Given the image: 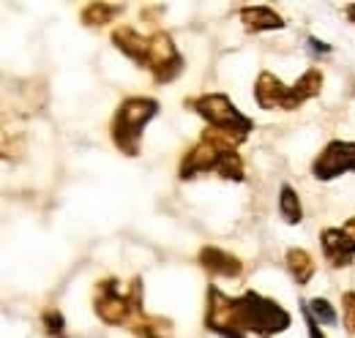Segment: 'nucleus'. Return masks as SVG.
<instances>
[{"mask_svg": "<svg viewBox=\"0 0 355 338\" xmlns=\"http://www.w3.org/2000/svg\"><path fill=\"white\" fill-rule=\"evenodd\" d=\"M216 175H219L222 180L243 183V180H246V169H243V159H241V153H238V150L224 153V159H222V164H219V169H216Z\"/></svg>", "mask_w": 355, "mask_h": 338, "instance_id": "a211bd4d", "label": "nucleus"}, {"mask_svg": "<svg viewBox=\"0 0 355 338\" xmlns=\"http://www.w3.org/2000/svg\"><path fill=\"white\" fill-rule=\"evenodd\" d=\"M322 256L331 267H350L355 262V215L347 218L342 226H328L320 232Z\"/></svg>", "mask_w": 355, "mask_h": 338, "instance_id": "6e6552de", "label": "nucleus"}, {"mask_svg": "<svg viewBox=\"0 0 355 338\" xmlns=\"http://www.w3.org/2000/svg\"><path fill=\"white\" fill-rule=\"evenodd\" d=\"M347 172H355V142H347V139L328 142L311 164V175L322 183L336 180L339 175H347Z\"/></svg>", "mask_w": 355, "mask_h": 338, "instance_id": "0eeeda50", "label": "nucleus"}, {"mask_svg": "<svg viewBox=\"0 0 355 338\" xmlns=\"http://www.w3.org/2000/svg\"><path fill=\"white\" fill-rule=\"evenodd\" d=\"M186 107H191L208 123V128H216L235 145H243L246 136L254 131V121L243 115L224 93H205L197 98H186Z\"/></svg>", "mask_w": 355, "mask_h": 338, "instance_id": "20e7f679", "label": "nucleus"}, {"mask_svg": "<svg viewBox=\"0 0 355 338\" xmlns=\"http://www.w3.org/2000/svg\"><path fill=\"white\" fill-rule=\"evenodd\" d=\"M241 25L246 28V33H268V30H282L287 22L282 14H276L270 6H243L238 11Z\"/></svg>", "mask_w": 355, "mask_h": 338, "instance_id": "9b49d317", "label": "nucleus"}, {"mask_svg": "<svg viewBox=\"0 0 355 338\" xmlns=\"http://www.w3.org/2000/svg\"><path fill=\"white\" fill-rule=\"evenodd\" d=\"M112 46L118 49V52H123L129 60H134L139 69H145V55H148V39L145 36H139L134 28L129 25H121V28H115L112 30Z\"/></svg>", "mask_w": 355, "mask_h": 338, "instance_id": "ddd939ff", "label": "nucleus"}, {"mask_svg": "<svg viewBox=\"0 0 355 338\" xmlns=\"http://www.w3.org/2000/svg\"><path fill=\"white\" fill-rule=\"evenodd\" d=\"M254 98L263 109H284L287 101V84L282 82L276 74L260 71L257 82H254Z\"/></svg>", "mask_w": 355, "mask_h": 338, "instance_id": "f8f14e48", "label": "nucleus"}, {"mask_svg": "<svg viewBox=\"0 0 355 338\" xmlns=\"http://www.w3.org/2000/svg\"><path fill=\"white\" fill-rule=\"evenodd\" d=\"M238 145L232 139H227L224 134H219L216 128H205L200 142L194 148H189V153L183 156L180 167H178V177L180 180H194L205 172H216L222 164L224 153L235 150Z\"/></svg>", "mask_w": 355, "mask_h": 338, "instance_id": "39448f33", "label": "nucleus"}, {"mask_svg": "<svg viewBox=\"0 0 355 338\" xmlns=\"http://www.w3.org/2000/svg\"><path fill=\"white\" fill-rule=\"evenodd\" d=\"M145 69L150 71V77L159 84H167L180 77V71H183V55L178 52V46L170 33H153V36H148Z\"/></svg>", "mask_w": 355, "mask_h": 338, "instance_id": "423d86ee", "label": "nucleus"}, {"mask_svg": "<svg viewBox=\"0 0 355 338\" xmlns=\"http://www.w3.org/2000/svg\"><path fill=\"white\" fill-rule=\"evenodd\" d=\"M342 319H345V328L355 333V292L342 295Z\"/></svg>", "mask_w": 355, "mask_h": 338, "instance_id": "412c9836", "label": "nucleus"}, {"mask_svg": "<svg viewBox=\"0 0 355 338\" xmlns=\"http://www.w3.org/2000/svg\"><path fill=\"white\" fill-rule=\"evenodd\" d=\"M118 14H123V3H107V0H96V3H88L80 14V22L85 28H104L110 25Z\"/></svg>", "mask_w": 355, "mask_h": 338, "instance_id": "4468645a", "label": "nucleus"}, {"mask_svg": "<svg viewBox=\"0 0 355 338\" xmlns=\"http://www.w3.org/2000/svg\"><path fill=\"white\" fill-rule=\"evenodd\" d=\"M93 314L110 328H132L145 314L142 281L134 278L126 290H121L118 278H101L93 290Z\"/></svg>", "mask_w": 355, "mask_h": 338, "instance_id": "f03ea898", "label": "nucleus"}, {"mask_svg": "<svg viewBox=\"0 0 355 338\" xmlns=\"http://www.w3.org/2000/svg\"><path fill=\"white\" fill-rule=\"evenodd\" d=\"M205 300V330L222 338H273L293 325V314L284 305L254 290L230 297L219 287H208Z\"/></svg>", "mask_w": 355, "mask_h": 338, "instance_id": "f257e3e1", "label": "nucleus"}, {"mask_svg": "<svg viewBox=\"0 0 355 338\" xmlns=\"http://www.w3.org/2000/svg\"><path fill=\"white\" fill-rule=\"evenodd\" d=\"M322 82H325V77H322V71L320 69H306L293 87H287V101H284V112H295L298 107H304L306 101L311 98H317L320 96V90H322Z\"/></svg>", "mask_w": 355, "mask_h": 338, "instance_id": "1a4fd4ad", "label": "nucleus"}, {"mask_svg": "<svg viewBox=\"0 0 355 338\" xmlns=\"http://www.w3.org/2000/svg\"><path fill=\"white\" fill-rule=\"evenodd\" d=\"M129 330H134L137 338H173V322L164 317L142 314Z\"/></svg>", "mask_w": 355, "mask_h": 338, "instance_id": "f3484780", "label": "nucleus"}, {"mask_svg": "<svg viewBox=\"0 0 355 338\" xmlns=\"http://www.w3.org/2000/svg\"><path fill=\"white\" fill-rule=\"evenodd\" d=\"M279 215H282V221L290 224V226H295V224L304 221L301 197H298V191H295L290 183H282V188H279Z\"/></svg>", "mask_w": 355, "mask_h": 338, "instance_id": "dca6fc26", "label": "nucleus"}, {"mask_svg": "<svg viewBox=\"0 0 355 338\" xmlns=\"http://www.w3.org/2000/svg\"><path fill=\"white\" fill-rule=\"evenodd\" d=\"M345 14H347V19L355 25V3H347V6H345Z\"/></svg>", "mask_w": 355, "mask_h": 338, "instance_id": "b1692460", "label": "nucleus"}, {"mask_svg": "<svg viewBox=\"0 0 355 338\" xmlns=\"http://www.w3.org/2000/svg\"><path fill=\"white\" fill-rule=\"evenodd\" d=\"M301 314H304V322H306V330H309V338H325V333L320 330V322L314 319V314L309 311V305H304V308H301Z\"/></svg>", "mask_w": 355, "mask_h": 338, "instance_id": "4be33fe9", "label": "nucleus"}, {"mask_svg": "<svg viewBox=\"0 0 355 338\" xmlns=\"http://www.w3.org/2000/svg\"><path fill=\"white\" fill-rule=\"evenodd\" d=\"M306 305H309V311L314 314V319H317L320 325H336V322H339V314H336V308H334L331 300H325V297H311V300H306Z\"/></svg>", "mask_w": 355, "mask_h": 338, "instance_id": "6ab92c4d", "label": "nucleus"}, {"mask_svg": "<svg viewBox=\"0 0 355 338\" xmlns=\"http://www.w3.org/2000/svg\"><path fill=\"white\" fill-rule=\"evenodd\" d=\"M42 325L49 338H66V317L58 308H46L42 314Z\"/></svg>", "mask_w": 355, "mask_h": 338, "instance_id": "aec40b11", "label": "nucleus"}, {"mask_svg": "<svg viewBox=\"0 0 355 338\" xmlns=\"http://www.w3.org/2000/svg\"><path fill=\"white\" fill-rule=\"evenodd\" d=\"M156 115H159V101H156V98H145V96H132V98H126V101L115 109L112 126H110L115 148H118L123 156L137 159V156H139V142H142L145 126H148Z\"/></svg>", "mask_w": 355, "mask_h": 338, "instance_id": "7ed1b4c3", "label": "nucleus"}, {"mask_svg": "<svg viewBox=\"0 0 355 338\" xmlns=\"http://www.w3.org/2000/svg\"><path fill=\"white\" fill-rule=\"evenodd\" d=\"M309 46H311V52H322V55H328V52H331V46H328V44H320L317 39H309Z\"/></svg>", "mask_w": 355, "mask_h": 338, "instance_id": "5701e85b", "label": "nucleus"}, {"mask_svg": "<svg viewBox=\"0 0 355 338\" xmlns=\"http://www.w3.org/2000/svg\"><path fill=\"white\" fill-rule=\"evenodd\" d=\"M284 262H287V273L293 276V281L298 287H306L314 278L317 265H314V259H311V254L306 249H290L287 256H284Z\"/></svg>", "mask_w": 355, "mask_h": 338, "instance_id": "2eb2a0df", "label": "nucleus"}, {"mask_svg": "<svg viewBox=\"0 0 355 338\" xmlns=\"http://www.w3.org/2000/svg\"><path fill=\"white\" fill-rule=\"evenodd\" d=\"M197 259H200V265H202L211 276H216V278H238V276L243 273V262H241L235 254H227V251H222V249H216V246H205Z\"/></svg>", "mask_w": 355, "mask_h": 338, "instance_id": "9d476101", "label": "nucleus"}]
</instances>
